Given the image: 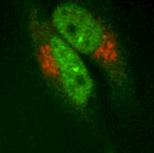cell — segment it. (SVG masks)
<instances>
[{
    "mask_svg": "<svg viewBox=\"0 0 154 153\" xmlns=\"http://www.w3.org/2000/svg\"><path fill=\"white\" fill-rule=\"evenodd\" d=\"M29 29L42 74L69 105L82 110L93 92V79L82 58L55 32L51 23L33 19Z\"/></svg>",
    "mask_w": 154,
    "mask_h": 153,
    "instance_id": "obj_1",
    "label": "cell"
},
{
    "mask_svg": "<svg viewBox=\"0 0 154 153\" xmlns=\"http://www.w3.org/2000/svg\"><path fill=\"white\" fill-rule=\"evenodd\" d=\"M51 25L75 51L90 57L116 81L125 77V63L116 35L100 18L75 3L59 5Z\"/></svg>",
    "mask_w": 154,
    "mask_h": 153,
    "instance_id": "obj_2",
    "label": "cell"
}]
</instances>
